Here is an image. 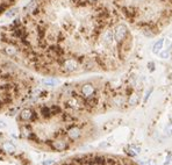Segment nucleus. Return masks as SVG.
I'll list each match as a JSON object with an SVG mask.
<instances>
[{
	"mask_svg": "<svg viewBox=\"0 0 172 165\" xmlns=\"http://www.w3.org/2000/svg\"><path fill=\"white\" fill-rule=\"evenodd\" d=\"M114 40H115L116 44L122 43L123 41H126L129 37V30H128V27L123 23H118L115 27H114Z\"/></svg>",
	"mask_w": 172,
	"mask_h": 165,
	"instance_id": "nucleus-1",
	"label": "nucleus"
},
{
	"mask_svg": "<svg viewBox=\"0 0 172 165\" xmlns=\"http://www.w3.org/2000/svg\"><path fill=\"white\" fill-rule=\"evenodd\" d=\"M57 62H58V64L62 66V69L65 72H74L80 66V62L78 61V58H73V57H70V58L62 57Z\"/></svg>",
	"mask_w": 172,
	"mask_h": 165,
	"instance_id": "nucleus-2",
	"label": "nucleus"
},
{
	"mask_svg": "<svg viewBox=\"0 0 172 165\" xmlns=\"http://www.w3.org/2000/svg\"><path fill=\"white\" fill-rule=\"evenodd\" d=\"M100 41L105 47H112L114 43H115V40H114V32L113 29L106 28L101 32L100 34Z\"/></svg>",
	"mask_w": 172,
	"mask_h": 165,
	"instance_id": "nucleus-3",
	"label": "nucleus"
},
{
	"mask_svg": "<svg viewBox=\"0 0 172 165\" xmlns=\"http://www.w3.org/2000/svg\"><path fill=\"white\" fill-rule=\"evenodd\" d=\"M95 87L93 84H91V83H86V84L81 85L80 87V95L84 98V99H87L90 97H93L95 95Z\"/></svg>",
	"mask_w": 172,
	"mask_h": 165,
	"instance_id": "nucleus-4",
	"label": "nucleus"
},
{
	"mask_svg": "<svg viewBox=\"0 0 172 165\" xmlns=\"http://www.w3.org/2000/svg\"><path fill=\"white\" fill-rule=\"evenodd\" d=\"M20 119L22 121H33L36 119V114L34 111L29 108H26V109H22L21 113H20Z\"/></svg>",
	"mask_w": 172,
	"mask_h": 165,
	"instance_id": "nucleus-5",
	"label": "nucleus"
},
{
	"mask_svg": "<svg viewBox=\"0 0 172 165\" xmlns=\"http://www.w3.org/2000/svg\"><path fill=\"white\" fill-rule=\"evenodd\" d=\"M66 135H68V137H69L70 140L74 141V140H77V139H79V137H80L81 130H80V128L77 127V126H71V127L68 129Z\"/></svg>",
	"mask_w": 172,
	"mask_h": 165,
	"instance_id": "nucleus-6",
	"label": "nucleus"
},
{
	"mask_svg": "<svg viewBox=\"0 0 172 165\" xmlns=\"http://www.w3.org/2000/svg\"><path fill=\"white\" fill-rule=\"evenodd\" d=\"M50 147L53 149V150H57V151H63L65 149H68V143L65 141H62V140H57V141H51L49 142Z\"/></svg>",
	"mask_w": 172,
	"mask_h": 165,
	"instance_id": "nucleus-7",
	"label": "nucleus"
},
{
	"mask_svg": "<svg viewBox=\"0 0 172 165\" xmlns=\"http://www.w3.org/2000/svg\"><path fill=\"white\" fill-rule=\"evenodd\" d=\"M98 103H99V99H98L97 95H93V97H90L87 99H85V107L86 108H90V109L94 108V107L98 106Z\"/></svg>",
	"mask_w": 172,
	"mask_h": 165,
	"instance_id": "nucleus-8",
	"label": "nucleus"
},
{
	"mask_svg": "<svg viewBox=\"0 0 172 165\" xmlns=\"http://www.w3.org/2000/svg\"><path fill=\"white\" fill-rule=\"evenodd\" d=\"M164 43H165V40L164 39H159L157 40L155 43H154V47H152V52L158 55L162 50H163V47H164Z\"/></svg>",
	"mask_w": 172,
	"mask_h": 165,
	"instance_id": "nucleus-9",
	"label": "nucleus"
},
{
	"mask_svg": "<svg viewBox=\"0 0 172 165\" xmlns=\"http://www.w3.org/2000/svg\"><path fill=\"white\" fill-rule=\"evenodd\" d=\"M4 50H5V52H6V55H8V56H15V55L18 53V48H16V45L14 44V43H11V44H7L5 48H4Z\"/></svg>",
	"mask_w": 172,
	"mask_h": 165,
	"instance_id": "nucleus-10",
	"label": "nucleus"
},
{
	"mask_svg": "<svg viewBox=\"0 0 172 165\" xmlns=\"http://www.w3.org/2000/svg\"><path fill=\"white\" fill-rule=\"evenodd\" d=\"M126 94H116L113 99V102L115 103L116 106H122L123 103H126V98H125Z\"/></svg>",
	"mask_w": 172,
	"mask_h": 165,
	"instance_id": "nucleus-11",
	"label": "nucleus"
},
{
	"mask_svg": "<svg viewBox=\"0 0 172 165\" xmlns=\"http://www.w3.org/2000/svg\"><path fill=\"white\" fill-rule=\"evenodd\" d=\"M40 113H41V115H42L44 119H49V118H51V116H52V113H51L50 107H47V106L41 107Z\"/></svg>",
	"mask_w": 172,
	"mask_h": 165,
	"instance_id": "nucleus-12",
	"label": "nucleus"
},
{
	"mask_svg": "<svg viewBox=\"0 0 172 165\" xmlns=\"http://www.w3.org/2000/svg\"><path fill=\"white\" fill-rule=\"evenodd\" d=\"M138 101H139V94H137V93H131V94L129 95V98H128V103H129L130 106L137 105Z\"/></svg>",
	"mask_w": 172,
	"mask_h": 165,
	"instance_id": "nucleus-13",
	"label": "nucleus"
},
{
	"mask_svg": "<svg viewBox=\"0 0 172 165\" xmlns=\"http://www.w3.org/2000/svg\"><path fill=\"white\" fill-rule=\"evenodd\" d=\"M158 56H159V58H160V60H164V61H166V60H169V58L171 57V51H170L169 49L162 50V51L158 53Z\"/></svg>",
	"mask_w": 172,
	"mask_h": 165,
	"instance_id": "nucleus-14",
	"label": "nucleus"
},
{
	"mask_svg": "<svg viewBox=\"0 0 172 165\" xmlns=\"http://www.w3.org/2000/svg\"><path fill=\"white\" fill-rule=\"evenodd\" d=\"M43 84L47 85V86H53L56 84H58V80L55 79V78H48V79L43 80Z\"/></svg>",
	"mask_w": 172,
	"mask_h": 165,
	"instance_id": "nucleus-15",
	"label": "nucleus"
},
{
	"mask_svg": "<svg viewBox=\"0 0 172 165\" xmlns=\"http://www.w3.org/2000/svg\"><path fill=\"white\" fill-rule=\"evenodd\" d=\"M50 109H51L52 115H58V114L62 113V109H61V107H60L58 105H52V106L50 107Z\"/></svg>",
	"mask_w": 172,
	"mask_h": 165,
	"instance_id": "nucleus-16",
	"label": "nucleus"
},
{
	"mask_svg": "<svg viewBox=\"0 0 172 165\" xmlns=\"http://www.w3.org/2000/svg\"><path fill=\"white\" fill-rule=\"evenodd\" d=\"M21 130H22V134H23L26 137H29V136L33 134L32 128H30V127H28V126H23V127L21 128Z\"/></svg>",
	"mask_w": 172,
	"mask_h": 165,
	"instance_id": "nucleus-17",
	"label": "nucleus"
},
{
	"mask_svg": "<svg viewBox=\"0 0 172 165\" xmlns=\"http://www.w3.org/2000/svg\"><path fill=\"white\" fill-rule=\"evenodd\" d=\"M4 149L6 150V151H8V152H14L15 151V147L12 144V143H5L4 144Z\"/></svg>",
	"mask_w": 172,
	"mask_h": 165,
	"instance_id": "nucleus-18",
	"label": "nucleus"
},
{
	"mask_svg": "<svg viewBox=\"0 0 172 165\" xmlns=\"http://www.w3.org/2000/svg\"><path fill=\"white\" fill-rule=\"evenodd\" d=\"M165 134L167 136H171L172 135V122H170L166 127H165Z\"/></svg>",
	"mask_w": 172,
	"mask_h": 165,
	"instance_id": "nucleus-19",
	"label": "nucleus"
},
{
	"mask_svg": "<svg viewBox=\"0 0 172 165\" xmlns=\"http://www.w3.org/2000/svg\"><path fill=\"white\" fill-rule=\"evenodd\" d=\"M154 92V89H149L148 90V92L146 93V97H144V102H147L148 101V99L150 98V95H151V93Z\"/></svg>",
	"mask_w": 172,
	"mask_h": 165,
	"instance_id": "nucleus-20",
	"label": "nucleus"
},
{
	"mask_svg": "<svg viewBox=\"0 0 172 165\" xmlns=\"http://www.w3.org/2000/svg\"><path fill=\"white\" fill-rule=\"evenodd\" d=\"M16 14V11L15 9H13V11H9V12H7L6 13V16H8V18H12V16H14Z\"/></svg>",
	"mask_w": 172,
	"mask_h": 165,
	"instance_id": "nucleus-21",
	"label": "nucleus"
},
{
	"mask_svg": "<svg viewBox=\"0 0 172 165\" xmlns=\"http://www.w3.org/2000/svg\"><path fill=\"white\" fill-rule=\"evenodd\" d=\"M148 69H149V71H150V72H152V71L155 70V63L150 62V63L148 64Z\"/></svg>",
	"mask_w": 172,
	"mask_h": 165,
	"instance_id": "nucleus-22",
	"label": "nucleus"
},
{
	"mask_svg": "<svg viewBox=\"0 0 172 165\" xmlns=\"http://www.w3.org/2000/svg\"><path fill=\"white\" fill-rule=\"evenodd\" d=\"M53 162L52 160H45L44 163H43V165H50V164H52Z\"/></svg>",
	"mask_w": 172,
	"mask_h": 165,
	"instance_id": "nucleus-23",
	"label": "nucleus"
},
{
	"mask_svg": "<svg viewBox=\"0 0 172 165\" xmlns=\"http://www.w3.org/2000/svg\"><path fill=\"white\" fill-rule=\"evenodd\" d=\"M89 1V4H95V3H98V0H87Z\"/></svg>",
	"mask_w": 172,
	"mask_h": 165,
	"instance_id": "nucleus-24",
	"label": "nucleus"
},
{
	"mask_svg": "<svg viewBox=\"0 0 172 165\" xmlns=\"http://www.w3.org/2000/svg\"><path fill=\"white\" fill-rule=\"evenodd\" d=\"M6 127V124L4 123V122H1V121H0V128H5Z\"/></svg>",
	"mask_w": 172,
	"mask_h": 165,
	"instance_id": "nucleus-25",
	"label": "nucleus"
},
{
	"mask_svg": "<svg viewBox=\"0 0 172 165\" xmlns=\"http://www.w3.org/2000/svg\"><path fill=\"white\" fill-rule=\"evenodd\" d=\"M171 122H172V119H171Z\"/></svg>",
	"mask_w": 172,
	"mask_h": 165,
	"instance_id": "nucleus-26",
	"label": "nucleus"
},
{
	"mask_svg": "<svg viewBox=\"0 0 172 165\" xmlns=\"http://www.w3.org/2000/svg\"><path fill=\"white\" fill-rule=\"evenodd\" d=\"M0 39H1V36H0Z\"/></svg>",
	"mask_w": 172,
	"mask_h": 165,
	"instance_id": "nucleus-27",
	"label": "nucleus"
}]
</instances>
